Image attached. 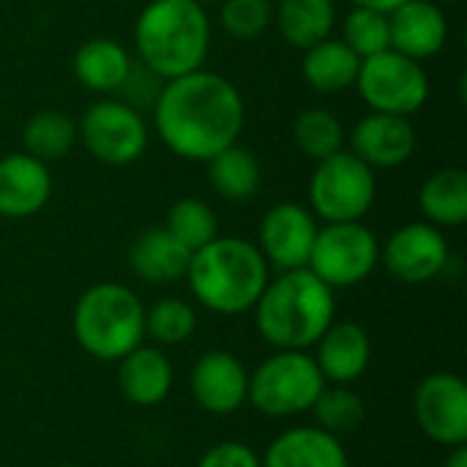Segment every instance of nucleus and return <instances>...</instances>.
Instances as JSON below:
<instances>
[{
  "label": "nucleus",
  "instance_id": "1",
  "mask_svg": "<svg viewBox=\"0 0 467 467\" xmlns=\"http://www.w3.org/2000/svg\"><path fill=\"white\" fill-rule=\"evenodd\" d=\"M246 123V104L235 82L197 68L167 79L153 104V126L161 142L186 161H208L235 145Z\"/></svg>",
  "mask_w": 467,
  "mask_h": 467
},
{
  "label": "nucleus",
  "instance_id": "2",
  "mask_svg": "<svg viewBox=\"0 0 467 467\" xmlns=\"http://www.w3.org/2000/svg\"><path fill=\"white\" fill-rule=\"evenodd\" d=\"M260 337L276 350H309L337 320V296L309 268L279 271L254 304Z\"/></svg>",
  "mask_w": 467,
  "mask_h": 467
},
{
  "label": "nucleus",
  "instance_id": "3",
  "mask_svg": "<svg viewBox=\"0 0 467 467\" xmlns=\"http://www.w3.org/2000/svg\"><path fill=\"white\" fill-rule=\"evenodd\" d=\"M140 63L159 79L205 68L211 52V16L197 0H150L134 22Z\"/></svg>",
  "mask_w": 467,
  "mask_h": 467
},
{
  "label": "nucleus",
  "instance_id": "4",
  "mask_svg": "<svg viewBox=\"0 0 467 467\" xmlns=\"http://www.w3.org/2000/svg\"><path fill=\"white\" fill-rule=\"evenodd\" d=\"M183 279L208 312L233 317L254 309L271 279V268L257 244L235 235H216L211 244L192 252Z\"/></svg>",
  "mask_w": 467,
  "mask_h": 467
},
{
  "label": "nucleus",
  "instance_id": "5",
  "mask_svg": "<svg viewBox=\"0 0 467 467\" xmlns=\"http://www.w3.org/2000/svg\"><path fill=\"white\" fill-rule=\"evenodd\" d=\"M71 328L79 348L96 361H120L145 339V306L118 282L88 287L74 304Z\"/></svg>",
  "mask_w": 467,
  "mask_h": 467
},
{
  "label": "nucleus",
  "instance_id": "6",
  "mask_svg": "<svg viewBox=\"0 0 467 467\" xmlns=\"http://www.w3.org/2000/svg\"><path fill=\"white\" fill-rule=\"evenodd\" d=\"M326 380L306 350H276L249 375V405L271 419L312 410Z\"/></svg>",
  "mask_w": 467,
  "mask_h": 467
},
{
  "label": "nucleus",
  "instance_id": "7",
  "mask_svg": "<svg viewBox=\"0 0 467 467\" xmlns=\"http://www.w3.org/2000/svg\"><path fill=\"white\" fill-rule=\"evenodd\" d=\"M378 197V175L356 153L339 150L315 164L309 178V211L326 224L361 222Z\"/></svg>",
  "mask_w": 467,
  "mask_h": 467
},
{
  "label": "nucleus",
  "instance_id": "8",
  "mask_svg": "<svg viewBox=\"0 0 467 467\" xmlns=\"http://www.w3.org/2000/svg\"><path fill=\"white\" fill-rule=\"evenodd\" d=\"M356 90L372 112L410 118L430 99V74L424 63L405 57L397 49H386L361 60Z\"/></svg>",
  "mask_w": 467,
  "mask_h": 467
},
{
  "label": "nucleus",
  "instance_id": "9",
  "mask_svg": "<svg viewBox=\"0 0 467 467\" xmlns=\"http://www.w3.org/2000/svg\"><path fill=\"white\" fill-rule=\"evenodd\" d=\"M380 263V244L361 222H334L317 230L306 268L331 290L356 287Z\"/></svg>",
  "mask_w": 467,
  "mask_h": 467
},
{
  "label": "nucleus",
  "instance_id": "10",
  "mask_svg": "<svg viewBox=\"0 0 467 467\" xmlns=\"http://www.w3.org/2000/svg\"><path fill=\"white\" fill-rule=\"evenodd\" d=\"M77 134L85 150L109 167H126L142 159L150 137L142 112L120 99L93 101L77 120Z\"/></svg>",
  "mask_w": 467,
  "mask_h": 467
},
{
  "label": "nucleus",
  "instance_id": "11",
  "mask_svg": "<svg viewBox=\"0 0 467 467\" xmlns=\"http://www.w3.org/2000/svg\"><path fill=\"white\" fill-rule=\"evenodd\" d=\"M419 430L438 446L454 449L467 443V386L454 372L427 375L413 394Z\"/></svg>",
  "mask_w": 467,
  "mask_h": 467
},
{
  "label": "nucleus",
  "instance_id": "12",
  "mask_svg": "<svg viewBox=\"0 0 467 467\" xmlns=\"http://www.w3.org/2000/svg\"><path fill=\"white\" fill-rule=\"evenodd\" d=\"M449 241L441 227L430 222H410L389 235L380 249L386 271L405 285H424L441 276L449 265Z\"/></svg>",
  "mask_w": 467,
  "mask_h": 467
},
{
  "label": "nucleus",
  "instance_id": "13",
  "mask_svg": "<svg viewBox=\"0 0 467 467\" xmlns=\"http://www.w3.org/2000/svg\"><path fill=\"white\" fill-rule=\"evenodd\" d=\"M317 230L320 224L309 208L298 202H276L260 222L257 249L265 257L268 268L276 271L306 268Z\"/></svg>",
  "mask_w": 467,
  "mask_h": 467
},
{
  "label": "nucleus",
  "instance_id": "14",
  "mask_svg": "<svg viewBox=\"0 0 467 467\" xmlns=\"http://www.w3.org/2000/svg\"><path fill=\"white\" fill-rule=\"evenodd\" d=\"M192 397L213 416H230L241 410L249 400V372L238 356L227 350H211L192 367Z\"/></svg>",
  "mask_w": 467,
  "mask_h": 467
},
{
  "label": "nucleus",
  "instance_id": "15",
  "mask_svg": "<svg viewBox=\"0 0 467 467\" xmlns=\"http://www.w3.org/2000/svg\"><path fill=\"white\" fill-rule=\"evenodd\" d=\"M416 145V129L405 115L369 109L350 131V153L372 170H394L410 161Z\"/></svg>",
  "mask_w": 467,
  "mask_h": 467
},
{
  "label": "nucleus",
  "instance_id": "16",
  "mask_svg": "<svg viewBox=\"0 0 467 467\" xmlns=\"http://www.w3.org/2000/svg\"><path fill=\"white\" fill-rule=\"evenodd\" d=\"M391 49L419 63L443 52L449 41L446 11L435 0H408L389 14Z\"/></svg>",
  "mask_w": 467,
  "mask_h": 467
},
{
  "label": "nucleus",
  "instance_id": "17",
  "mask_svg": "<svg viewBox=\"0 0 467 467\" xmlns=\"http://www.w3.org/2000/svg\"><path fill=\"white\" fill-rule=\"evenodd\" d=\"M315 364L326 383L350 386L356 383L372 361L369 334L350 320H334L315 345Z\"/></svg>",
  "mask_w": 467,
  "mask_h": 467
},
{
  "label": "nucleus",
  "instance_id": "18",
  "mask_svg": "<svg viewBox=\"0 0 467 467\" xmlns=\"http://www.w3.org/2000/svg\"><path fill=\"white\" fill-rule=\"evenodd\" d=\"M52 197L49 167L30 153H8L0 159V216L27 219Z\"/></svg>",
  "mask_w": 467,
  "mask_h": 467
},
{
  "label": "nucleus",
  "instance_id": "19",
  "mask_svg": "<svg viewBox=\"0 0 467 467\" xmlns=\"http://www.w3.org/2000/svg\"><path fill=\"white\" fill-rule=\"evenodd\" d=\"M175 383V372L170 358L156 345H140L120 358L118 367V386L126 402L137 408H156L161 405Z\"/></svg>",
  "mask_w": 467,
  "mask_h": 467
},
{
  "label": "nucleus",
  "instance_id": "20",
  "mask_svg": "<svg viewBox=\"0 0 467 467\" xmlns=\"http://www.w3.org/2000/svg\"><path fill=\"white\" fill-rule=\"evenodd\" d=\"M263 467H350L342 441L320 427H293L274 438Z\"/></svg>",
  "mask_w": 467,
  "mask_h": 467
},
{
  "label": "nucleus",
  "instance_id": "21",
  "mask_svg": "<svg viewBox=\"0 0 467 467\" xmlns=\"http://www.w3.org/2000/svg\"><path fill=\"white\" fill-rule=\"evenodd\" d=\"M192 252L167 230L150 227L140 233L129 249V268L148 285H170L186 276Z\"/></svg>",
  "mask_w": 467,
  "mask_h": 467
},
{
  "label": "nucleus",
  "instance_id": "22",
  "mask_svg": "<svg viewBox=\"0 0 467 467\" xmlns=\"http://www.w3.org/2000/svg\"><path fill=\"white\" fill-rule=\"evenodd\" d=\"M131 66H134L131 55L115 38H88L85 44L77 47L74 60H71V68L79 85L101 96L118 93Z\"/></svg>",
  "mask_w": 467,
  "mask_h": 467
},
{
  "label": "nucleus",
  "instance_id": "23",
  "mask_svg": "<svg viewBox=\"0 0 467 467\" xmlns=\"http://www.w3.org/2000/svg\"><path fill=\"white\" fill-rule=\"evenodd\" d=\"M358 68H361V57L342 38L334 36L304 49V60H301L304 82L315 93H326V96L356 88Z\"/></svg>",
  "mask_w": 467,
  "mask_h": 467
},
{
  "label": "nucleus",
  "instance_id": "24",
  "mask_svg": "<svg viewBox=\"0 0 467 467\" xmlns=\"http://www.w3.org/2000/svg\"><path fill=\"white\" fill-rule=\"evenodd\" d=\"M274 22L279 36L304 52L334 36L337 5L334 0H279L274 8Z\"/></svg>",
  "mask_w": 467,
  "mask_h": 467
},
{
  "label": "nucleus",
  "instance_id": "25",
  "mask_svg": "<svg viewBox=\"0 0 467 467\" xmlns=\"http://www.w3.org/2000/svg\"><path fill=\"white\" fill-rule=\"evenodd\" d=\"M419 208L424 222L446 230L467 222V172L462 167L435 170L419 189Z\"/></svg>",
  "mask_w": 467,
  "mask_h": 467
},
{
  "label": "nucleus",
  "instance_id": "26",
  "mask_svg": "<svg viewBox=\"0 0 467 467\" xmlns=\"http://www.w3.org/2000/svg\"><path fill=\"white\" fill-rule=\"evenodd\" d=\"M205 164H208V181L219 197L230 202H244L260 192L263 167L249 148L235 142L222 153H216L213 159H208Z\"/></svg>",
  "mask_w": 467,
  "mask_h": 467
},
{
  "label": "nucleus",
  "instance_id": "27",
  "mask_svg": "<svg viewBox=\"0 0 467 467\" xmlns=\"http://www.w3.org/2000/svg\"><path fill=\"white\" fill-rule=\"evenodd\" d=\"M77 142V120L63 109H38L22 126V150L44 164L66 159Z\"/></svg>",
  "mask_w": 467,
  "mask_h": 467
},
{
  "label": "nucleus",
  "instance_id": "28",
  "mask_svg": "<svg viewBox=\"0 0 467 467\" xmlns=\"http://www.w3.org/2000/svg\"><path fill=\"white\" fill-rule=\"evenodd\" d=\"M293 142L309 161H323L345 150L348 134L342 120L326 107H306L293 120Z\"/></svg>",
  "mask_w": 467,
  "mask_h": 467
},
{
  "label": "nucleus",
  "instance_id": "29",
  "mask_svg": "<svg viewBox=\"0 0 467 467\" xmlns=\"http://www.w3.org/2000/svg\"><path fill=\"white\" fill-rule=\"evenodd\" d=\"M312 413H315V421L320 430L339 438L364 424L367 408H364L361 394H356L350 386H334V383L328 386L326 383V389L320 391V397L312 405Z\"/></svg>",
  "mask_w": 467,
  "mask_h": 467
},
{
  "label": "nucleus",
  "instance_id": "30",
  "mask_svg": "<svg viewBox=\"0 0 467 467\" xmlns=\"http://www.w3.org/2000/svg\"><path fill=\"white\" fill-rule=\"evenodd\" d=\"M164 227L189 252L202 249L205 244H211L219 235V219H216L213 208L208 202L197 200V197H181L178 202H172Z\"/></svg>",
  "mask_w": 467,
  "mask_h": 467
},
{
  "label": "nucleus",
  "instance_id": "31",
  "mask_svg": "<svg viewBox=\"0 0 467 467\" xmlns=\"http://www.w3.org/2000/svg\"><path fill=\"white\" fill-rule=\"evenodd\" d=\"M197 328V312L183 298H161L150 309H145V337L153 339L156 348H172L192 339Z\"/></svg>",
  "mask_w": 467,
  "mask_h": 467
},
{
  "label": "nucleus",
  "instance_id": "32",
  "mask_svg": "<svg viewBox=\"0 0 467 467\" xmlns=\"http://www.w3.org/2000/svg\"><path fill=\"white\" fill-rule=\"evenodd\" d=\"M342 41L364 60L378 52L391 49V27L389 14L353 5V11L342 22Z\"/></svg>",
  "mask_w": 467,
  "mask_h": 467
},
{
  "label": "nucleus",
  "instance_id": "33",
  "mask_svg": "<svg viewBox=\"0 0 467 467\" xmlns=\"http://www.w3.org/2000/svg\"><path fill=\"white\" fill-rule=\"evenodd\" d=\"M219 25L235 41L260 38L274 22L271 0H219Z\"/></svg>",
  "mask_w": 467,
  "mask_h": 467
},
{
  "label": "nucleus",
  "instance_id": "34",
  "mask_svg": "<svg viewBox=\"0 0 467 467\" xmlns=\"http://www.w3.org/2000/svg\"><path fill=\"white\" fill-rule=\"evenodd\" d=\"M197 467H263L260 457L241 441H224V443H216L211 446L202 457Z\"/></svg>",
  "mask_w": 467,
  "mask_h": 467
},
{
  "label": "nucleus",
  "instance_id": "35",
  "mask_svg": "<svg viewBox=\"0 0 467 467\" xmlns=\"http://www.w3.org/2000/svg\"><path fill=\"white\" fill-rule=\"evenodd\" d=\"M353 5H361V8H372V11H380V14H391L397 11L402 3L408 0H350Z\"/></svg>",
  "mask_w": 467,
  "mask_h": 467
},
{
  "label": "nucleus",
  "instance_id": "36",
  "mask_svg": "<svg viewBox=\"0 0 467 467\" xmlns=\"http://www.w3.org/2000/svg\"><path fill=\"white\" fill-rule=\"evenodd\" d=\"M443 467H467V449L465 446H454L446 457Z\"/></svg>",
  "mask_w": 467,
  "mask_h": 467
},
{
  "label": "nucleus",
  "instance_id": "37",
  "mask_svg": "<svg viewBox=\"0 0 467 467\" xmlns=\"http://www.w3.org/2000/svg\"><path fill=\"white\" fill-rule=\"evenodd\" d=\"M197 3H202V5H208V3H219V0H197Z\"/></svg>",
  "mask_w": 467,
  "mask_h": 467
},
{
  "label": "nucleus",
  "instance_id": "38",
  "mask_svg": "<svg viewBox=\"0 0 467 467\" xmlns=\"http://www.w3.org/2000/svg\"><path fill=\"white\" fill-rule=\"evenodd\" d=\"M441 3H462V0H441Z\"/></svg>",
  "mask_w": 467,
  "mask_h": 467
}]
</instances>
